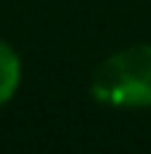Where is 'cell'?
<instances>
[{"label":"cell","mask_w":151,"mask_h":154,"mask_svg":"<svg viewBox=\"0 0 151 154\" xmlns=\"http://www.w3.org/2000/svg\"><path fill=\"white\" fill-rule=\"evenodd\" d=\"M92 97L105 106H151V43L122 49L92 73Z\"/></svg>","instance_id":"1"},{"label":"cell","mask_w":151,"mask_h":154,"mask_svg":"<svg viewBox=\"0 0 151 154\" xmlns=\"http://www.w3.org/2000/svg\"><path fill=\"white\" fill-rule=\"evenodd\" d=\"M19 79H22L19 54L5 41H0V106L14 97V92L19 87Z\"/></svg>","instance_id":"2"}]
</instances>
